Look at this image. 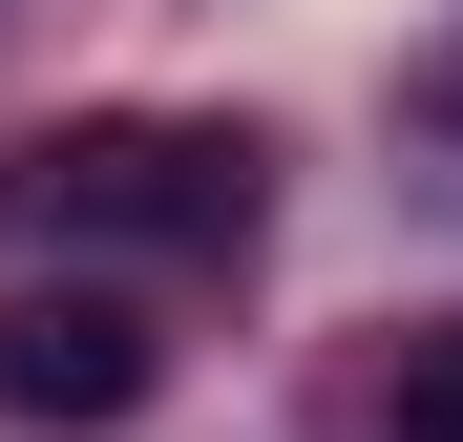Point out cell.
<instances>
[{"instance_id":"obj_4","label":"cell","mask_w":463,"mask_h":442,"mask_svg":"<svg viewBox=\"0 0 463 442\" xmlns=\"http://www.w3.org/2000/svg\"><path fill=\"white\" fill-rule=\"evenodd\" d=\"M401 169H421V190L463 211V63H442V85H401Z\"/></svg>"},{"instance_id":"obj_3","label":"cell","mask_w":463,"mask_h":442,"mask_svg":"<svg viewBox=\"0 0 463 442\" xmlns=\"http://www.w3.org/2000/svg\"><path fill=\"white\" fill-rule=\"evenodd\" d=\"M379 421H401V442H463V316L401 337V400H379Z\"/></svg>"},{"instance_id":"obj_2","label":"cell","mask_w":463,"mask_h":442,"mask_svg":"<svg viewBox=\"0 0 463 442\" xmlns=\"http://www.w3.org/2000/svg\"><path fill=\"white\" fill-rule=\"evenodd\" d=\"M147 400H169V316L147 295H106V274H22L0 295V421L22 442H106Z\"/></svg>"},{"instance_id":"obj_1","label":"cell","mask_w":463,"mask_h":442,"mask_svg":"<svg viewBox=\"0 0 463 442\" xmlns=\"http://www.w3.org/2000/svg\"><path fill=\"white\" fill-rule=\"evenodd\" d=\"M274 211V147L253 127H190V106H85L22 147V232L43 253H253Z\"/></svg>"}]
</instances>
